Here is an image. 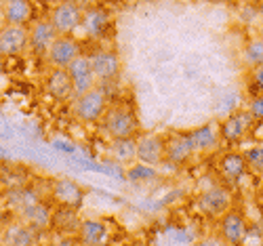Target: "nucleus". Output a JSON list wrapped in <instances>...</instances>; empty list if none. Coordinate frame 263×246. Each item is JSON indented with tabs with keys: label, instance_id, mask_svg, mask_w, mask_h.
<instances>
[{
	"label": "nucleus",
	"instance_id": "nucleus-1",
	"mask_svg": "<svg viewBox=\"0 0 263 246\" xmlns=\"http://www.w3.org/2000/svg\"><path fill=\"white\" fill-rule=\"evenodd\" d=\"M103 128L109 139H130L139 135V118L128 103H116L107 107Z\"/></svg>",
	"mask_w": 263,
	"mask_h": 246
},
{
	"label": "nucleus",
	"instance_id": "nucleus-2",
	"mask_svg": "<svg viewBox=\"0 0 263 246\" xmlns=\"http://www.w3.org/2000/svg\"><path fill=\"white\" fill-rule=\"evenodd\" d=\"M105 111H107V97L99 86H93L91 91H86L74 99V114L84 124H95L103 120Z\"/></svg>",
	"mask_w": 263,
	"mask_h": 246
},
{
	"label": "nucleus",
	"instance_id": "nucleus-3",
	"mask_svg": "<svg viewBox=\"0 0 263 246\" xmlns=\"http://www.w3.org/2000/svg\"><path fill=\"white\" fill-rule=\"evenodd\" d=\"M253 124H255V118H253V114L249 111V107L234 109V111H230V114L221 122H219L221 139L226 143H240L251 133Z\"/></svg>",
	"mask_w": 263,
	"mask_h": 246
},
{
	"label": "nucleus",
	"instance_id": "nucleus-4",
	"mask_svg": "<svg viewBox=\"0 0 263 246\" xmlns=\"http://www.w3.org/2000/svg\"><path fill=\"white\" fill-rule=\"evenodd\" d=\"M51 198L53 202L61 209H80L84 204V198H86V190L76 183L74 179L68 177H57L55 181L51 183Z\"/></svg>",
	"mask_w": 263,
	"mask_h": 246
},
{
	"label": "nucleus",
	"instance_id": "nucleus-5",
	"mask_svg": "<svg viewBox=\"0 0 263 246\" xmlns=\"http://www.w3.org/2000/svg\"><path fill=\"white\" fill-rule=\"evenodd\" d=\"M196 156L198 154H196L187 133H171L164 137V164L185 166Z\"/></svg>",
	"mask_w": 263,
	"mask_h": 246
},
{
	"label": "nucleus",
	"instance_id": "nucleus-6",
	"mask_svg": "<svg viewBox=\"0 0 263 246\" xmlns=\"http://www.w3.org/2000/svg\"><path fill=\"white\" fill-rule=\"evenodd\" d=\"M80 55L78 42L70 34H59L55 42L49 47L45 59L49 63V68H59V70H68V65Z\"/></svg>",
	"mask_w": 263,
	"mask_h": 246
},
{
	"label": "nucleus",
	"instance_id": "nucleus-7",
	"mask_svg": "<svg viewBox=\"0 0 263 246\" xmlns=\"http://www.w3.org/2000/svg\"><path fill=\"white\" fill-rule=\"evenodd\" d=\"M30 49V30L28 26L5 24L0 28V55L15 57Z\"/></svg>",
	"mask_w": 263,
	"mask_h": 246
},
{
	"label": "nucleus",
	"instance_id": "nucleus-8",
	"mask_svg": "<svg viewBox=\"0 0 263 246\" xmlns=\"http://www.w3.org/2000/svg\"><path fill=\"white\" fill-rule=\"evenodd\" d=\"M82 7L78 3H74V0H63V3H59L53 11H51V24L55 26V30L59 34H72L80 28L82 24Z\"/></svg>",
	"mask_w": 263,
	"mask_h": 246
},
{
	"label": "nucleus",
	"instance_id": "nucleus-9",
	"mask_svg": "<svg viewBox=\"0 0 263 246\" xmlns=\"http://www.w3.org/2000/svg\"><path fill=\"white\" fill-rule=\"evenodd\" d=\"M196 209H198L204 217L217 219L221 217L226 211L232 209V194L226 187H211L202 192L196 200Z\"/></svg>",
	"mask_w": 263,
	"mask_h": 246
},
{
	"label": "nucleus",
	"instance_id": "nucleus-10",
	"mask_svg": "<svg viewBox=\"0 0 263 246\" xmlns=\"http://www.w3.org/2000/svg\"><path fill=\"white\" fill-rule=\"evenodd\" d=\"M68 74L72 78V86H74V97L91 91L93 86H97V78L93 72V63H91V55H78L70 65H68Z\"/></svg>",
	"mask_w": 263,
	"mask_h": 246
},
{
	"label": "nucleus",
	"instance_id": "nucleus-11",
	"mask_svg": "<svg viewBox=\"0 0 263 246\" xmlns=\"http://www.w3.org/2000/svg\"><path fill=\"white\" fill-rule=\"evenodd\" d=\"M137 162L147 166L164 164V137L158 133H145L137 137Z\"/></svg>",
	"mask_w": 263,
	"mask_h": 246
},
{
	"label": "nucleus",
	"instance_id": "nucleus-12",
	"mask_svg": "<svg viewBox=\"0 0 263 246\" xmlns=\"http://www.w3.org/2000/svg\"><path fill=\"white\" fill-rule=\"evenodd\" d=\"M249 225L240 211H226L219 217V236L226 244H242L247 240Z\"/></svg>",
	"mask_w": 263,
	"mask_h": 246
},
{
	"label": "nucleus",
	"instance_id": "nucleus-13",
	"mask_svg": "<svg viewBox=\"0 0 263 246\" xmlns=\"http://www.w3.org/2000/svg\"><path fill=\"white\" fill-rule=\"evenodd\" d=\"M190 141L196 149V154H213L221 145V130H219V122H206L192 130H187Z\"/></svg>",
	"mask_w": 263,
	"mask_h": 246
},
{
	"label": "nucleus",
	"instance_id": "nucleus-14",
	"mask_svg": "<svg viewBox=\"0 0 263 246\" xmlns=\"http://www.w3.org/2000/svg\"><path fill=\"white\" fill-rule=\"evenodd\" d=\"M30 30V49L34 55H40L45 57L49 47L55 42V38L59 36V32L55 30V26L51 24V19H38V21H32L28 26Z\"/></svg>",
	"mask_w": 263,
	"mask_h": 246
},
{
	"label": "nucleus",
	"instance_id": "nucleus-15",
	"mask_svg": "<svg viewBox=\"0 0 263 246\" xmlns=\"http://www.w3.org/2000/svg\"><path fill=\"white\" fill-rule=\"evenodd\" d=\"M91 63H93V72L99 82H112L120 76L122 72V63L116 51H97L95 55H91Z\"/></svg>",
	"mask_w": 263,
	"mask_h": 246
},
{
	"label": "nucleus",
	"instance_id": "nucleus-16",
	"mask_svg": "<svg viewBox=\"0 0 263 246\" xmlns=\"http://www.w3.org/2000/svg\"><path fill=\"white\" fill-rule=\"evenodd\" d=\"M36 230L24 219H15L13 223L5 225V230L0 232V244H15V246H28V244H36Z\"/></svg>",
	"mask_w": 263,
	"mask_h": 246
},
{
	"label": "nucleus",
	"instance_id": "nucleus-17",
	"mask_svg": "<svg viewBox=\"0 0 263 246\" xmlns=\"http://www.w3.org/2000/svg\"><path fill=\"white\" fill-rule=\"evenodd\" d=\"M45 88L55 101H68L74 97V86H72V78H70L68 70L51 68L47 82H45Z\"/></svg>",
	"mask_w": 263,
	"mask_h": 246
},
{
	"label": "nucleus",
	"instance_id": "nucleus-18",
	"mask_svg": "<svg viewBox=\"0 0 263 246\" xmlns=\"http://www.w3.org/2000/svg\"><path fill=\"white\" fill-rule=\"evenodd\" d=\"M19 219H24L28 225H32L36 232H45L53 225V213L51 209L42 202V200H36V202L28 204L26 209H21L17 213Z\"/></svg>",
	"mask_w": 263,
	"mask_h": 246
},
{
	"label": "nucleus",
	"instance_id": "nucleus-19",
	"mask_svg": "<svg viewBox=\"0 0 263 246\" xmlns=\"http://www.w3.org/2000/svg\"><path fill=\"white\" fill-rule=\"evenodd\" d=\"M0 13H3L5 24L30 26L32 15H34V7H32V0H5Z\"/></svg>",
	"mask_w": 263,
	"mask_h": 246
},
{
	"label": "nucleus",
	"instance_id": "nucleus-20",
	"mask_svg": "<svg viewBox=\"0 0 263 246\" xmlns=\"http://www.w3.org/2000/svg\"><path fill=\"white\" fill-rule=\"evenodd\" d=\"M76 236H78V242L95 246V244H103L107 240L109 230L101 219H82Z\"/></svg>",
	"mask_w": 263,
	"mask_h": 246
},
{
	"label": "nucleus",
	"instance_id": "nucleus-21",
	"mask_svg": "<svg viewBox=\"0 0 263 246\" xmlns=\"http://www.w3.org/2000/svg\"><path fill=\"white\" fill-rule=\"evenodd\" d=\"M249 166H247V158L242 152H228L226 156H221L219 160V173H221L228 181H238L247 175Z\"/></svg>",
	"mask_w": 263,
	"mask_h": 246
},
{
	"label": "nucleus",
	"instance_id": "nucleus-22",
	"mask_svg": "<svg viewBox=\"0 0 263 246\" xmlns=\"http://www.w3.org/2000/svg\"><path fill=\"white\" fill-rule=\"evenodd\" d=\"M109 154L118 164H133L137 162V137L130 139H112V147Z\"/></svg>",
	"mask_w": 263,
	"mask_h": 246
},
{
	"label": "nucleus",
	"instance_id": "nucleus-23",
	"mask_svg": "<svg viewBox=\"0 0 263 246\" xmlns=\"http://www.w3.org/2000/svg\"><path fill=\"white\" fill-rule=\"evenodd\" d=\"M80 28L84 30L86 36H91V38H101V36L107 32V15H105L103 11H97V9L84 11Z\"/></svg>",
	"mask_w": 263,
	"mask_h": 246
},
{
	"label": "nucleus",
	"instance_id": "nucleus-24",
	"mask_svg": "<svg viewBox=\"0 0 263 246\" xmlns=\"http://www.w3.org/2000/svg\"><path fill=\"white\" fill-rule=\"evenodd\" d=\"M242 59L249 68H255V65L263 63V38H253L247 42V47L242 51Z\"/></svg>",
	"mask_w": 263,
	"mask_h": 246
},
{
	"label": "nucleus",
	"instance_id": "nucleus-25",
	"mask_svg": "<svg viewBox=\"0 0 263 246\" xmlns=\"http://www.w3.org/2000/svg\"><path fill=\"white\" fill-rule=\"evenodd\" d=\"M245 158H247V166L251 173L263 177V145H253L249 149L242 152Z\"/></svg>",
	"mask_w": 263,
	"mask_h": 246
},
{
	"label": "nucleus",
	"instance_id": "nucleus-26",
	"mask_svg": "<svg viewBox=\"0 0 263 246\" xmlns=\"http://www.w3.org/2000/svg\"><path fill=\"white\" fill-rule=\"evenodd\" d=\"M249 111L253 114L255 122H257V120H263V93H261L259 97L251 99V103H249Z\"/></svg>",
	"mask_w": 263,
	"mask_h": 246
},
{
	"label": "nucleus",
	"instance_id": "nucleus-27",
	"mask_svg": "<svg viewBox=\"0 0 263 246\" xmlns=\"http://www.w3.org/2000/svg\"><path fill=\"white\" fill-rule=\"evenodd\" d=\"M251 80H253V84H255L257 91L263 93V63H261V65H255V68H253V72H251Z\"/></svg>",
	"mask_w": 263,
	"mask_h": 246
},
{
	"label": "nucleus",
	"instance_id": "nucleus-28",
	"mask_svg": "<svg viewBox=\"0 0 263 246\" xmlns=\"http://www.w3.org/2000/svg\"><path fill=\"white\" fill-rule=\"evenodd\" d=\"M80 3H82V5H91V7H93V5L101 3V0H80Z\"/></svg>",
	"mask_w": 263,
	"mask_h": 246
},
{
	"label": "nucleus",
	"instance_id": "nucleus-29",
	"mask_svg": "<svg viewBox=\"0 0 263 246\" xmlns=\"http://www.w3.org/2000/svg\"><path fill=\"white\" fill-rule=\"evenodd\" d=\"M257 13H259V17H261V19H263V3H261V7H259V9H257Z\"/></svg>",
	"mask_w": 263,
	"mask_h": 246
},
{
	"label": "nucleus",
	"instance_id": "nucleus-30",
	"mask_svg": "<svg viewBox=\"0 0 263 246\" xmlns=\"http://www.w3.org/2000/svg\"><path fill=\"white\" fill-rule=\"evenodd\" d=\"M5 202V194H3V190H0V204Z\"/></svg>",
	"mask_w": 263,
	"mask_h": 246
},
{
	"label": "nucleus",
	"instance_id": "nucleus-31",
	"mask_svg": "<svg viewBox=\"0 0 263 246\" xmlns=\"http://www.w3.org/2000/svg\"><path fill=\"white\" fill-rule=\"evenodd\" d=\"M261 38H263V28H261Z\"/></svg>",
	"mask_w": 263,
	"mask_h": 246
}]
</instances>
